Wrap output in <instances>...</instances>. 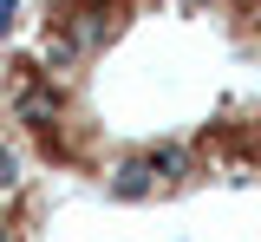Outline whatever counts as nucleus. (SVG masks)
I'll return each instance as SVG.
<instances>
[{
    "instance_id": "1",
    "label": "nucleus",
    "mask_w": 261,
    "mask_h": 242,
    "mask_svg": "<svg viewBox=\"0 0 261 242\" xmlns=\"http://www.w3.org/2000/svg\"><path fill=\"white\" fill-rule=\"evenodd\" d=\"M137 157H144V171H150V190H157V197H163V190H176V183L196 171V151H190V144H144Z\"/></svg>"
},
{
    "instance_id": "4",
    "label": "nucleus",
    "mask_w": 261,
    "mask_h": 242,
    "mask_svg": "<svg viewBox=\"0 0 261 242\" xmlns=\"http://www.w3.org/2000/svg\"><path fill=\"white\" fill-rule=\"evenodd\" d=\"M13 13H20V0H0V33H13Z\"/></svg>"
},
{
    "instance_id": "6",
    "label": "nucleus",
    "mask_w": 261,
    "mask_h": 242,
    "mask_svg": "<svg viewBox=\"0 0 261 242\" xmlns=\"http://www.w3.org/2000/svg\"><path fill=\"white\" fill-rule=\"evenodd\" d=\"M183 7H209V0H183Z\"/></svg>"
},
{
    "instance_id": "3",
    "label": "nucleus",
    "mask_w": 261,
    "mask_h": 242,
    "mask_svg": "<svg viewBox=\"0 0 261 242\" xmlns=\"http://www.w3.org/2000/svg\"><path fill=\"white\" fill-rule=\"evenodd\" d=\"M20 177H27L20 151H13V144H0V197H13V190H20Z\"/></svg>"
},
{
    "instance_id": "5",
    "label": "nucleus",
    "mask_w": 261,
    "mask_h": 242,
    "mask_svg": "<svg viewBox=\"0 0 261 242\" xmlns=\"http://www.w3.org/2000/svg\"><path fill=\"white\" fill-rule=\"evenodd\" d=\"M0 242H13V223H0Z\"/></svg>"
},
{
    "instance_id": "2",
    "label": "nucleus",
    "mask_w": 261,
    "mask_h": 242,
    "mask_svg": "<svg viewBox=\"0 0 261 242\" xmlns=\"http://www.w3.org/2000/svg\"><path fill=\"white\" fill-rule=\"evenodd\" d=\"M59 85H46V72H33V85H20V118H27L33 131H53L59 125Z\"/></svg>"
}]
</instances>
